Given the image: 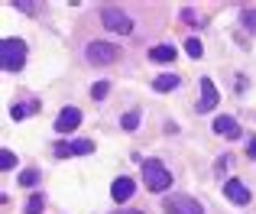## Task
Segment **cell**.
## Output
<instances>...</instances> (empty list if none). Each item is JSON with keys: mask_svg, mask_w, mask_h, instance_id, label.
<instances>
[{"mask_svg": "<svg viewBox=\"0 0 256 214\" xmlns=\"http://www.w3.org/2000/svg\"><path fill=\"white\" fill-rule=\"evenodd\" d=\"M23 65H26V42L6 36L4 42H0V68L4 72H20Z\"/></svg>", "mask_w": 256, "mask_h": 214, "instance_id": "1", "label": "cell"}, {"mask_svg": "<svg viewBox=\"0 0 256 214\" xmlns=\"http://www.w3.org/2000/svg\"><path fill=\"white\" fill-rule=\"evenodd\" d=\"M143 178H146V188L150 192H166L172 185V172L159 159H146L143 162Z\"/></svg>", "mask_w": 256, "mask_h": 214, "instance_id": "2", "label": "cell"}, {"mask_svg": "<svg viewBox=\"0 0 256 214\" xmlns=\"http://www.w3.org/2000/svg\"><path fill=\"white\" fill-rule=\"evenodd\" d=\"M166 214H204V208L192 195H172L166 198Z\"/></svg>", "mask_w": 256, "mask_h": 214, "instance_id": "3", "label": "cell"}, {"mask_svg": "<svg viewBox=\"0 0 256 214\" xmlns=\"http://www.w3.org/2000/svg\"><path fill=\"white\" fill-rule=\"evenodd\" d=\"M117 56H120V49L114 42H98V39H94V42L88 46V58H91L94 65H110V62H117Z\"/></svg>", "mask_w": 256, "mask_h": 214, "instance_id": "4", "label": "cell"}, {"mask_svg": "<svg viewBox=\"0 0 256 214\" xmlns=\"http://www.w3.org/2000/svg\"><path fill=\"white\" fill-rule=\"evenodd\" d=\"M100 20H104V26L110 32H130L133 30V20L126 16L124 10H117V6H107V10L100 13Z\"/></svg>", "mask_w": 256, "mask_h": 214, "instance_id": "5", "label": "cell"}, {"mask_svg": "<svg viewBox=\"0 0 256 214\" xmlns=\"http://www.w3.org/2000/svg\"><path fill=\"white\" fill-rule=\"evenodd\" d=\"M56 152L58 159H65V156H88V152H94V143L91 140H68V143H56Z\"/></svg>", "mask_w": 256, "mask_h": 214, "instance_id": "6", "label": "cell"}, {"mask_svg": "<svg viewBox=\"0 0 256 214\" xmlns=\"http://www.w3.org/2000/svg\"><path fill=\"white\" fill-rule=\"evenodd\" d=\"M220 101V94H218V88H214V82L211 78H201V101H198V114H208V110H214Z\"/></svg>", "mask_w": 256, "mask_h": 214, "instance_id": "7", "label": "cell"}, {"mask_svg": "<svg viewBox=\"0 0 256 214\" xmlns=\"http://www.w3.org/2000/svg\"><path fill=\"white\" fill-rule=\"evenodd\" d=\"M224 198H230L237 208L250 204V192H246V185L240 182V178H230V182H224Z\"/></svg>", "mask_w": 256, "mask_h": 214, "instance_id": "8", "label": "cell"}, {"mask_svg": "<svg viewBox=\"0 0 256 214\" xmlns=\"http://www.w3.org/2000/svg\"><path fill=\"white\" fill-rule=\"evenodd\" d=\"M78 124H82V110H78V107H65V110L58 114V120H56V130L58 133H72Z\"/></svg>", "mask_w": 256, "mask_h": 214, "instance_id": "9", "label": "cell"}, {"mask_svg": "<svg viewBox=\"0 0 256 214\" xmlns=\"http://www.w3.org/2000/svg\"><path fill=\"white\" fill-rule=\"evenodd\" d=\"M214 133H218V136H227V140H237L240 136V124L234 117H218L214 120Z\"/></svg>", "mask_w": 256, "mask_h": 214, "instance_id": "10", "label": "cell"}, {"mask_svg": "<svg viewBox=\"0 0 256 214\" xmlns=\"http://www.w3.org/2000/svg\"><path fill=\"white\" fill-rule=\"evenodd\" d=\"M133 188H136V185H133V178H126V176H120L117 182L110 185V195H114V202H126V198L133 195Z\"/></svg>", "mask_w": 256, "mask_h": 214, "instance_id": "11", "label": "cell"}, {"mask_svg": "<svg viewBox=\"0 0 256 214\" xmlns=\"http://www.w3.org/2000/svg\"><path fill=\"white\" fill-rule=\"evenodd\" d=\"M152 62H175V46H156V49L150 52Z\"/></svg>", "mask_w": 256, "mask_h": 214, "instance_id": "12", "label": "cell"}, {"mask_svg": "<svg viewBox=\"0 0 256 214\" xmlns=\"http://www.w3.org/2000/svg\"><path fill=\"white\" fill-rule=\"evenodd\" d=\"M36 107H39V101H30V104H13V107H10V117H13V120H23L26 114H32Z\"/></svg>", "mask_w": 256, "mask_h": 214, "instance_id": "13", "label": "cell"}, {"mask_svg": "<svg viewBox=\"0 0 256 214\" xmlns=\"http://www.w3.org/2000/svg\"><path fill=\"white\" fill-rule=\"evenodd\" d=\"M178 88V75H159L156 78V91H172Z\"/></svg>", "mask_w": 256, "mask_h": 214, "instance_id": "14", "label": "cell"}, {"mask_svg": "<svg viewBox=\"0 0 256 214\" xmlns=\"http://www.w3.org/2000/svg\"><path fill=\"white\" fill-rule=\"evenodd\" d=\"M42 208H46V198L42 195H32L30 202H26V214H42Z\"/></svg>", "mask_w": 256, "mask_h": 214, "instance_id": "15", "label": "cell"}, {"mask_svg": "<svg viewBox=\"0 0 256 214\" xmlns=\"http://www.w3.org/2000/svg\"><path fill=\"white\" fill-rule=\"evenodd\" d=\"M107 91H110V82H98V84L91 88V98H94V101H104Z\"/></svg>", "mask_w": 256, "mask_h": 214, "instance_id": "16", "label": "cell"}, {"mask_svg": "<svg viewBox=\"0 0 256 214\" xmlns=\"http://www.w3.org/2000/svg\"><path fill=\"white\" fill-rule=\"evenodd\" d=\"M13 166H16V156H13L10 150H4V152H0V169H4V172H10Z\"/></svg>", "mask_w": 256, "mask_h": 214, "instance_id": "17", "label": "cell"}, {"mask_svg": "<svg viewBox=\"0 0 256 214\" xmlns=\"http://www.w3.org/2000/svg\"><path fill=\"white\" fill-rule=\"evenodd\" d=\"M120 124H124V130H136V126H140V114L136 110L124 114V120H120Z\"/></svg>", "mask_w": 256, "mask_h": 214, "instance_id": "18", "label": "cell"}, {"mask_svg": "<svg viewBox=\"0 0 256 214\" xmlns=\"http://www.w3.org/2000/svg\"><path fill=\"white\" fill-rule=\"evenodd\" d=\"M36 182H39V172L36 169H26L23 176H20V185H26V188H32Z\"/></svg>", "mask_w": 256, "mask_h": 214, "instance_id": "19", "label": "cell"}, {"mask_svg": "<svg viewBox=\"0 0 256 214\" xmlns=\"http://www.w3.org/2000/svg\"><path fill=\"white\" fill-rule=\"evenodd\" d=\"M185 52H188L192 58H198L204 49H201V42H198V39H185Z\"/></svg>", "mask_w": 256, "mask_h": 214, "instance_id": "20", "label": "cell"}, {"mask_svg": "<svg viewBox=\"0 0 256 214\" xmlns=\"http://www.w3.org/2000/svg\"><path fill=\"white\" fill-rule=\"evenodd\" d=\"M13 6L23 13H39V4H30V0H13Z\"/></svg>", "mask_w": 256, "mask_h": 214, "instance_id": "21", "label": "cell"}, {"mask_svg": "<svg viewBox=\"0 0 256 214\" xmlns=\"http://www.w3.org/2000/svg\"><path fill=\"white\" fill-rule=\"evenodd\" d=\"M244 26L256 30V10H244Z\"/></svg>", "mask_w": 256, "mask_h": 214, "instance_id": "22", "label": "cell"}, {"mask_svg": "<svg viewBox=\"0 0 256 214\" xmlns=\"http://www.w3.org/2000/svg\"><path fill=\"white\" fill-rule=\"evenodd\" d=\"M246 156L256 159V136H250V143H246Z\"/></svg>", "mask_w": 256, "mask_h": 214, "instance_id": "23", "label": "cell"}, {"mask_svg": "<svg viewBox=\"0 0 256 214\" xmlns=\"http://www.w3.org/2000/svg\"><path fill=\"white\" fill-rule=\"evenodd\" d=\"M182 20H185V23H198V16H194V10H182Z\"/></svg>", "mask_w": 256, "mask_h": 214, "instance_id": "24", "label": "cell"}, {"mask_svg": "<svg viewBox=\"0 0 256 214\" xmlns=\"http://www.w3.org/2000/svg\"><path fill=\"white\" fill-rule=\"evenodd\" d=\"M117 214H140V211H117Z\"/></svg>", "mask_w": 256, "mask_h": 214, "instance_id": "25", "label": "cell"}]
</instances>
